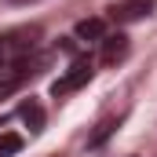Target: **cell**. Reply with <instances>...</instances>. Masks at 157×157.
Segmentation results:
<instances>
[{
	"label": "cell",
	"mask_w": 157,
	"mask_h": 157,
	"mask_svg": "<svg viewBox=\"0 0 157 157\" xmlns=\"http://www.w3.org/2000/svg\"><path fill=\"white\" fill-rule=\"evenodd\" d=\"M88 80H91V62H88V59H77L62 77L51 84V95H55V99H66L70 91H77L80 84H88Z\"/></svg>",
	"instance_id": "1"
},
{
	"label": "cell",
	"mask_w": 157,
	"mask_h": 157,
	"mask_svg": "<svg viewBox=\"0 0 157 157\" xmlns=\"http://www.w3.org/2000/svg\"><path fill=\"white\" fill-rule=\"evenodd\" d=\"M154 7H157V0H121L117 7H113V22H121V26H128V22H143Z\"/></svg>",
	"instance_id": "2"
},
{
	"label": "cell",
	"mask_w": 157,
	"mask_h": 157,
	"mask_svg": "<svg viewBox=\"0 0 157 157\" xmlns=\"http://www.w3.org/2000/svg\"><path fill=\"white\" fill-rule=\"evenodd\" d=\"M124 55H128V37L124 33H106L102 37V62L106 66H117Z\"/></svg>",
	"instance_id": "3"
},
{
	"label": "cell",
	"mask_w": 157,
	"mask_h": 157,
	"mask_svg": "<svg viewBox=\"0 0 157 157\" xmlns=\"http://www.w3.org/2000/svg\"><path fill=\"white\" fill-rule=\"evenodd\" d=\"M26 62H15V66H0V99L7 95V91H15L22 80H26Z\"/></svg>",
	"instance_id": "4"
},
{
	"label": "cell",
	"mask_w": 157,
	"mask_h": 157,
	"mask_svg": "<svg viewBox=\"0 0 157 157\" xmlns=\"http://www.w3.org/2000/svg\"><path fill=\"white\" fill-rule=\"evenodd\" d=\"M77 37L80 40H102L106 37V22L102 18H80L77 22Z\"/></svg>",
	"instance_id": "5"
},
{
	"label": "cell",
	"mask_w": 157,
	"mask_h": 157,
	"mask_svg": "<svg viewBox=\"0 0 157 157\" xmlns=\"http://www.w3.org/2000/svg\"><path fill=\"white\" fill-rule=\"evenodd\" d=\"M18 113H22V121H26V124H29L33 132H40V128H44V110H40V102H33V99H26Z\"/></svg>",
	"instance_id": "6"
},
{
	"label": "cell",
	"mask_w": 157,
	"mask_h": 157,
	"mask_svg": "<svg viewBox=\"0 0 157 157\" xmlns=\"http://www.w3.org/2000/svg\"><path fill=\"white\" fill-rule=\"evenodd\" d=\"M113 128H117V117H106V121H99V128H95V132L88 135V146H91V150H95V146H102V143H106V139L113 135Z\"/></svg>",
	"instance_id": "7"
},
{
	"label": "cell",
	"mask_w": 157,
	"mask_h": 157,
	"mask_svg": "<svg viewBox=\"0 0 157 157\" xmlns=\"http://www.w3.org/2000/svg\"><path fill=\"white\" fill-rule=\"evenodd\" d=\"M22 150V139L18 135H0V157H11Z\"/></svg>",
	"instance_id": "8"
},
{
	"label": "cell",
	"mask_w": 157,
	"mask_h": 157,
	"mask_svg": "<svg viewBox=\"0 0 157 157\" xmlns=\"http://www.w3.org/2000/svg\"><path fill=\"white\" fill-rule=\"evenodd\" d=\"M7 55H11V40H4V37H0V66L7 62Z\"/></svg>",
	"instance_id": "9"
}]
</instances>
